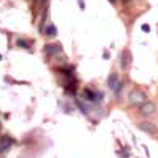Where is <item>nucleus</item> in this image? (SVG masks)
<instances>
[{"label":"nucleus","instance_id":"f257e3e1","mask_svg":"<svg viewBox=\"0 0 158 158\" xmlns=\"http://www.w3.org/2000/svg\"><path fill=\"white\" fill-rule=\"evenodd\" d=\"M128 102L131 106H142L144 102H147V94L142 89H131L128 94Z\"/></svg>","mask_w":158,"mask_h":158},{"label":"nucleus","instance_id":"f03ea898","mask_svg":"<svg viewBox=\"0 0 158 158\" xmlns=\"http://www.w3.org/2000/svg\"><path fill=\"white\" fill-rule=\"evenodd\" d=\"M155 112H156V106H155V102H152V101H147V102H144L142 106H139V114L144 115V117H150Z\"/></svg>","mask_w":158,"mask_h":158},{"label":"nucleus","instance_id":"7ed1b4c3","mask_svg":"<svg viewBox=\"0 0 158 158\" xmlns=\"http://www.w3.org/2000/svg\"><path fill=\"white\" fill-rule=\"evenodd\" d=\"M83 99L88 102H99V101H102V93L91 91L89 88H86V89H83Z\"/></svg>","mask_w":158,"mask_h":158},{"label":"nucleus","instance_id":"20e7f679","mask_svg":"<svg viewBox=\"0 0 158 158\" xmlns=\"http://www.w3.org/2000/svg\"><path fill=\"white\" fill-rule=\"evenodd\" d=\"M131 53H129V50H123L122 54H120V67H122L123 70H128L129 66H131Z\"/></svg>","mask_w":158,"mask_h":158},{"label":"nucleus","instance_id":"39448f33","mask_svg":"<svg viewBox=\"0 0 158 158\" xmlns=\"http://www.w3.org/2000/svg\"><path fill=\"white\" fill-rule=\"evenodd\" d=\"M137 128L141 129V131L147 133V134H155V133L158 131L156 125H155V123H152V122H141V123L137 125Z\"/></svg>","mask_w":158,"mask_h":158},{"label":"nucleus","instance_id":"423d86ee","mask_svg":"<svg viewBox=\"0 0 158 158\" xmlns=\"http://www.w3.org/2000/svg\"><path fill=\"white\" fill-rule=\"evenodd\" d=\"M13 145V139H10L8 136L2 137V141H0V155H3L8 152V148Z\"/></svg>","mask_w":158,"mask_h":158},{"label":"nucleus","instance_id":"0eeeda50","mask_svg":"<svg viewBox=\"0 0 158 158\" xmlns=\"http://www.w3.org/2000/svg\"><path fill=\"white\" fill-rule=\"evenodd\" d=\"M43 34H45L46 37H50V39H53V37H56V35H58V29H56V26H54L53 23H50L48 26H45Z\"/></svg>","mask_w":158,"mask_h":158},{"label":"nucleus","instance_id":"6e6552de","mask_svg":"<svg viewBox=\"0 0 158 158\" xmlns=\"http://www.w3.org/2000/svg\"><path fill=\"white\" fill-rule=\"evenodd\" d=\"M48 15H50V8L48 5H45V8L42 10V18H40V26H39V29L43 32L45 29V24H46V19H48Z\"/></svg>","mask_w":158,"mask_h":158},{"label":"nucleus","instance_id":"1a4fd4ad","mask_svg":"<svg viewBox=\"0 0 158 158\" xmlns=\"http://www.w3.org/2000/svg\"><path fill=\"white\" fill-rule=\"evenodd\" d=\"M118 73H115V72H112V73H110V75H109V78H107V86L110 88V89H115V86L118 85Z\"/></svg>","mask_w":158,"mask_h":158},{"label":"nucleus","instance_id":"9d476101","mask_svg":"<svg viewBox=\"0 0 158 158\" xmlns=\"http://www.w3.org/2000/svg\"><path fill=\"white\" fill-rule=\"evenodd\" d=\"M46 53L50 54V56H56V54H59L62 50H61V45H46L45 46Z\"/></svg>","mask_w":158,"mask_h":158},{"label":"nucleus","instance_id":"9b49d317","mask_svg":"<svg viewBox=\"0 0 158 158\" xmlns=\"http://www.w3.org/2000/svg\"><path fill=\"white\" fill-rule=\"evenodd\" d=\"M122 91H123V83H122V81H118V85H117L115 89H114L115 96H120V94H122Z\"/></svg>","mask_w":158,"mask_h":158},{"label":"nucleus","instance_id":"f8f14e48","mask_svg":"<svg viewBox=\"0 0 158 158\" xmlns=\"http://www.w3.org/2000/svg\"><path fill=\"white\" fill-rule=\"evenodd\" d=\"M16 45L21 46V48H29V43H27L26 40H23V39H18L16 40Z\"/></svg>","mask_w":158,"mask_h":158},{"label":"nucleus","instance_id":"ddd939ff","mask_svg":"<svg viewBox=\"0 0 158 158\" xmlns=\"http://www.w3.org/2000/svg\"><path fill=\"white\" fill-rule=\"evenodd\" d=\"M142 31H144V32H148V31H150V27H148L147 24H144V26H142Z\"/></svg>","mask_w":158,"mask_h":158},{"label":"nucleus","instance_id":"4468645a","mask_svg":"<svg viewBox=\"0 0 158 158\" xmlns=\"http://www.w3.org/2000/svg\"><path fill=\"white\" fill-rule=\"evenodd\" d=\"M78 3H80V8L83 10V8H85V2H83V0H78Z\"/></svg>","mask_w":158,"mask_h":158},{"label":"nucleus","instance_id":"2eb2a0df","mask_svg":"<svg viewBox=\"0 0 158 158\" xmlns=\"http://www.w3.org/2000/svg\"><path fill=\"white\" fill-rule=\"evenodd\" d=\"M122 2H123V3H125V5H128V3H129V2H131V0H122Z\"/></svg>","mask_w":158,"mask_h":158},{"label":"nucleus","instance_id":"dca6fc26","mask_svg":"<svg viewBox=\"0 0 158 158\" xmlns=\"http://www.w3.org/2000/svg\"><path fill=\"white\" fill-rule=\"evenodd\" d=\"M109 2H110V3H112V5H114V3L117 2V0H109Z\"/></svg>","mask_w":158,"mask_h":158},{"label":"nucleus","instance_id":"f3484780","mask_svg":"<svg viewBox=\"0 0 158 158\" xmlns=\"http://www.w3.org/2000/svg\"><path fill=\"white\" fill-rule=\"evenodd\" d=\"M0 61H2V54H0Z\"/></svg>","mask_w":158,"mask_h":158}]
</instances>
